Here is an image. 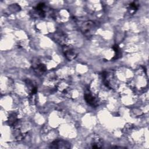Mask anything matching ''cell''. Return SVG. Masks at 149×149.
<instances>
[{"label": "cell", "instance_id": "obj_1", "mask_svg": "<svg viewBox=\"0 0 149 149\" xmlns=\"http://www.w3.org/2000/svg\"><path fill=\"white\" fill-rule=\"evenodd\" d=\"M97 29L96 24L91 20L84 22L80 26L81 33L87 37H91L95 32Z\"/></svg>", "mask_w": 149, "mask_h": 149}, {"label": "cell", "instance_id": "obj_2", "mask_svg": "<svg viewBox=\"0 0 149 149\" xmlns=\"http://www.w3.org/2000/svg\"><path fill=\"white\" fill-rule=\"evenodd\" d=\"M62 49L65 56L69 61H72L77 56L78 53L77 51L72 46L67 45H63L62 47Z\"/></svg>", "mask_w": 149, "mask_h": 149}, {"label": "cell", "instance_id": "obj_3", "mask_svg": "<svg viewBox=\"0 0 149 149\" xmlns=\"http://www.w3.org/2000/svg\"><path fill=\"white\" fill-rule=\"evenodd\" d=\"M49 147L52 148H69L70 147V143L62 139H57L53 141L49 144Z\"/></svg>", "mask_w": 149, "mask_h": 149}, {"label": "cell", "instance_id": "obj_4", "mask_svg": "<svg viewBox=\"0 0 149 149\" xmlns=\"http://www.w3.org/2000/svg\"><path fill=\"white\" fill-rule=\"evenodd\" d=\"M90 140H88L89 147L91 148H101L102 146V141L101 139L97 134H93L90 137Z\"/></svg>", "mask_w": 149, "mask_h": 149}, {"label": "cell", "instance_id": "obj_5", "mask_svg": "<svg viewBox=\"0 0 149 149\" xmlns=\"http://www.w3.org/2000/svg\"><path fill=\"white\" fill-rule=\"evenodd\" d=\"M54 38L55 41L60 45L63 46L66 45L68 41L67 35L62 31H57L54 34Z\"/></svg>", "mask_w": 149, "mask_h": 149}, {"label": "cell", "instance_id": "obj_6", "mask_svg": "<svg viewBox=\"0 0 149 149\" xmlns=\"http://www.w3.org/2000/svg\"><path fill=\"white\" fill-rule=\"evenodd\" d=\"M84 100L87 104L92 107H96L98 105V100L91 93H86L84 94Z\"/></svg>", "mask_w": 149, "mask_h": 149}, {"label": "cell", "instance_id": "obj_7", "mask_svg": "<svg viewBox=\"0 0 149 149\" xmlns=\"http://www.w3.org/2000/svg\"><path fill=\"white\" fill-rule=\"evenodd\" d=\"M33 67L37 73H43L47 70L46 66L43 63H37L36 65H33Z\"/></svg>", "mask_w": 149, "mask_h": 149}, {"label": "cell", "instance_id": "obj_8", "mask_svg": "<svg viewBox=\"0 0 149 149\" xmlns=\"http://www.w3.org/2000/svg\"><path fill=\"white\" fill-rule=\"evenodd\" d=\"M139 5L135 2H133L132 3H131L129 5V8L130 9V10H133V11H135L138 9Z\"/></svg>", "mask_w": 149, "mask_h": 149}]
</instances>
